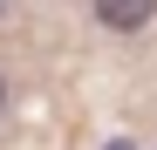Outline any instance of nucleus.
Returning <instances> with one entry per match:
<instances>
[{"instance_id":"f257e3e1","label":"nucleus","mask_w":157,"mask_h":150,"mask_svg":"<svg viewBox=\"0 0 157 150\" xmlns=\"http://www.w3.org/2000/svg\"><path fill=\"white\" fill-rule=\"evenodd\" d=\"M150 14H157V0H96V21L116 28V34H137Z\"/></svg>"}]
</instances>
